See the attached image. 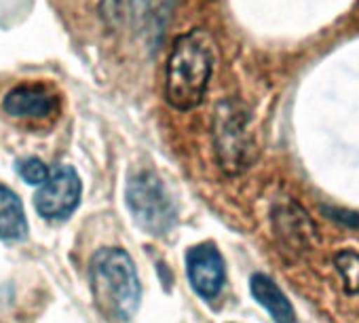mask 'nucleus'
Masks as SVG:
<instances>
[{
	"mask_svg": "<svg viewBox=\"0 0 359 323\" xmlns=\"http://www.w3.org/2000/svg\"><path fill=\"white\" fill-rule=\"evenodd\" d=\"M218 62V45L210 30L193 28L175 36L165 70V99L187 112L197 108L210 87Z\"/></svg>",
	"mask_w": 359,
	"mask_h": 323,
	"instance_id": "nucleus-1",
	"label": "nucleus"
},
{
	"mask_svg": "<svg viewBox=\"0 0 359 323\" xmlns=\"http://www.w3.org/2000/svg\"><path fill=\"white\" fill-rule=\"evenodd\" d=\"M93 300L102 315L112 321H129L140 308V279L131 256L125 249H100L89 264Z\"/></svg>",
	"mask_w": 359,
	"mask_h": 323,
	"instance_id": "nucleus-2",
	"label": "nucleus"
},
{
	"mask_svg": "<svg viewBox=\"0 0 359 323\" xmlns=\"http://www.w3.org/2000/svg\"><path fill=\"white\" fill-rule=\"evenodd\" d=\"M214 150L226 174H241L256 158V139L250 129V112L239 99H224L214 110Z\"/></svg>",
	"mask_w": 359,
	"mask_h": 323,
	"instance_id": "nucleus-3",
	"label": "nucleus"
},
{
	"mask_svg": "<svg viewBox=\"0 0 359 323\" xmlns=\"http://www.w3.org/2000/svg\"><path fill=\"white\" fill-rule=\"evenodd\" d=\"M127 205L133 220L148 235H165L175 224V205L154 174L144 172L127 184Z\"/></svg>",
	"mask_w": 359,
	"mask_h": 323,
	"instance_id": "nucleus-4",
	"label": "nucleus"
},
{
	"mask_svg": "<svg viewBox=\"0 0 359 323\" xmlns=\"http://www.w3.org/2000/svg\"><path fill=\"white\" fill-rule=\"evenodd\" d=\"M83 184L72 165L57 163L49 170V178L39 186L34 207L45 220H66L81 203Z\"/></svg>",
	"mask_w": 359,
	"mask_h": 323,
	"instance_id": "nucleus-5",
	"label": "nucleus"
},
{
	"mask_svg": "<svg viewBox=\"0 0 359 323\" xmlns=\"http://www.w3.org/2000/svg\"><path fill=\"white\" fill-rule=\"evenodd\" d=\"M187 275L193 289L203 300H214L226 279L222 254L214 243H201L187 252Z\"/></svg>",
	"mask_w": 359,
	"mask_h": 323,
	"instance_id": "nucleus-6",
	"label": "nucleus"
},
{
	"mask_svg": "<svg viewBox=\"0 0 359 323\" xmlns=\"http://www.w3.org/2000/svg\"><path fill=\"white\" fill-rule=\"evenodd\" d=\"M3 110L13 118H47L55 110V97L43 85H18L3 97Z\"/></svg>",
	"mask_w": 359,
	"mask_h": 323,
	"instance_id": "nucleus-7",
	"label": "nucleus"
},
{
	"mask_svg": "<svg viewBox=\"0 0 359 323\" xmlns=\"http://www.w3.org/2000/svg\"><path fill=\"white\" fill-rule=\"evenodd\" d=\"M250 289H252V296L256 298V302L271 312L275 323H298L294 306L290 304L287 296L277 287V283L271 277H266L262 273L254 275L250 281Z\"/></svg>",
	"mask_w": 359,
	"mask_h": 323,
	"instance_id": "nucleus-8",
	"label": "nucleus"
},
{
	"mask_svg": "<svg viewBox=\"0 0 359 323\" xmlns=\"http://www.w3.org/2000/svg\"><path fill=\"white\" fill-rule=\"evenodd\" d=\"M28 237V220L20 197L5 184H0V239L24 241Z\"/></svg>",
	"mask_w": 359,
	"mask_h": 323,
	"instance_id": "nucleus-9",
	"label": "nucleus"
},
{
	"mask_svg": "<svg viewBox=\"0 0 359 323\" xmlns=\"http://www.w3.org/2000/svg\"><path fill=\"white\" fill-rule=\"evenodd\" d=\"M18 174L30 186H43L49 178V167L36 156H26L18 163Z\"/></svg>",
	"mask_w": 359,
	"mask_h": 323,
	"instance_id": "nucleus-10",
	"label": "nucleus"
},
{
	"mask_svg": "<svg viewBox=\"0 0 359 323\" xmlns=\"http://www.w3.org/2000/svg\"><path fill=\"white\" fill-rule=\"evenodd\" d=\"M336 266L344 279L346 289L359 294V256L353 252H342L336 256Z\"/></svg>",
	"mask_w": 359,
	"mask_h": 323,
	"instance_id": "nucleus-11",
	"label": "nucleus"
},
{
	"mask_svg": "<svg viewBox=\"0 0 359 323\" xmlns=\"http://www.w3.org/2000/svg\"><path fill=\"white\" fill-rule=\"evenodd\" d=\"M330 218L342 220L344 224H359V218L355 214H346V212H338V209H332L330 212Z\"/></svg>",
	"mask_w": 359,
	"mask_h": 323,
	"instance_id": "nucleus-12",
	"label": "nucleus"
}]
</instances>
